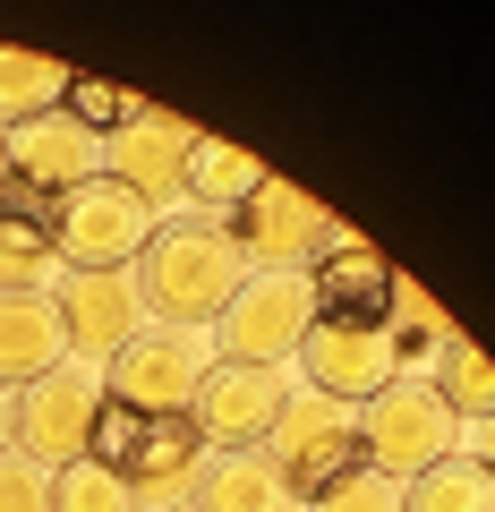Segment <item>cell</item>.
Here are the masks:
<instances>
[{"label": "cell", "instance_id": "cell-1", "mask_svg": "<svg viewBox=\"0 0 495 512\" xmlns=\"http://www.w3.org/2000/svg\"><path fill=\"white\" fill-rule=\"evenodd\" d=\"M137 282V308L154 325H180V333H214V316L231 308V291L248 282V256L231 248L222 222H163L146 239V256L129 265Z\"/></svg>", "mask_w": 495, "mask_h": 512}, {"label": "cell", "instance_id": "cell-2", "mask_svg": "<svg viewBox=\"0 0 495 512\" xmlns=\"http://www.w3.org/2000/svg\"><path fill=\"white\" fill-rule=\"evenodd\" d=\"M86 461H103L111 478H129L137 504H180L188 478H197L205 461V436L188 410H129V402H111L94 410V436H86Z\"/></svg>", "mask_w": 495, "mask_h": 512}, {"label": "cell", "instance_id": "cell-3", "mask_svg": "<svg viewBox=\"0 0 495 512\" xmlns=\"http://www.w3.org/2000/svg\"><path fill=\"white\" fill-rule=\"evenodd\" d=\"M154 231H163V205L129 197L120 180H86V188H69V197H52L60 274H129Z\"/></svg>", "mask_w": 495, "mask_h": 512}, {"label": "cell", "instance_id": "cell-4", "mask_svg": "<svg viewBox=\"0 0 495 512\" xmlns=\"http://www.w3.org/2000/svg\"><path fill=\"white\" fill-rule=\"evenodd\" d=\"M461 453V419L444 410V393L427 376H393L385 393L359 402V461L385 478H419L427 461Z\"/></svg>", "mask_w": 495, "mask_h": 512}, {"label": "cell", "instance_id": "cell-5", "mask_svg": "<svg viewBox=\"0 0 495 512\" xmlns=\"http://www.w3.org/2000/svg\"><path fill=\"white\" fill-rule=\"evenodd\" d=\"M316 325V299H308V274H248L231 291V308L214 316V359H248V367H291V350L308 342Z\"/></svg>", "mask_w": 495, "mask_h": 512}, {"label": "cell", "instance_id": "cell-6", "mask_svg": "<svg viewBox=\"0 0 495 512\" xmlns=\"http://www.w3.org/2000/svg\"><path fill=\"white\" fill-rule=\"evenodd\" d=\"M222 231H231V248L248 256L257 274H308L316 256H325L333 239H342V222H333L325 205L308 197V188H291V180H265L257 197L239 205L231 222H222Z\"/></svg>", "mask_w": 495, "mask_h": 512}, {"label": "cell", "instance_id": "cell-7", "mask_svg": "<svg viewBox=\"0 0 495 512\" xmlns=\"http://www.w3.org/2000/svg\"><path fill=\"white\" fill-rule=\"evenodd\" d=\"M94 410H103V367H94V359H60L52 376L18 384V453L35 461V470H69V461H86Z\"/></svg>", "mask_w": 495, "mask_h": 512}, {"label": "cell", "instance_id": "cell-8", "mask_svg": "<svg viewBox=\"0 0 495 512\" xmlns=\"http://www.w3.org/2000/svg\"><path fill=\"white\" fill-rule=\"evenodd\" d=\"M265 461L291 478L299 504L325 495L333 478L359 470V410H350V402H325V393H291L282 419H274V436H265Z\"/></svg>", "mask_w": 495, "mask_h": 512}, {"label": "cell", "instance_id": "cell-9", "mask_svg": "<svg viewBox=\"0 0 495 512\" xmlns=\"http://www.w3.org/2000/svg\"><path fill=\"white\" fill-rule=\"evenodd\" d=\"M282 402H291V367H248V359H214L205 384L188 393V419L214 453H265Z\"/></svg>", "mask_w": 495, "mask_h": 512}, {"label": "cell", "instance_id": "cell-10", "mask_svg": "<svg viewBox=\"0 0 495 512\" xmlns=\"http://www.w3.org/2000/svg\"><path fill=\"white\" fill-rule=\"evenodd\" d=\"M214 367V342L205 333H180V325H137L129 342L103 359V393L129 410H188V393L205 384Z\"/></svg>", "mask_w": 495, "mask_h": 512}, {"label": "cell", "instance_id": "cell-11", "mask_svg": "<svg viewBox=\"0 0 495 512\" xmlns=\"http://www.w3.org/2000/svg\"><path fill=\"white\" fill-rule=\"evenodd\" d=\"M0 154H9V180L26 188V197H69V188L103 180V137L94 128H77L69 111H35V120L0 128Z\"/></svg>", "mask_w": 495, "mask_h": 512}, {"label": "cell", "instance_id": "cell-12", "mask_svg": "<svg viewBox=\"0 0 495 512\" xmlns=\"http://www.w3.org/2000/svg\"><path fill=\"white\" fill-rule=\"evenodd\" d=\"M291 359H299V376H308V393L350 402V410L402 376V350H393L385 325H308V342H299Z\"/></svg>", "mask_w": 495, "mask_h": 512}, {"label": "cell", "instance_id": "cell-13", "mask_svg": "<svg viewBox=\"0 0 495 512\" xmlns=\"http://www.w3.org/2000/svg\"><path fill=\"white\" fill-rule=\"evenodd\" d=\"M52 308H60V333H69V359H94V367L146 325L129 274H60L52 282Z\"/></svg>", "mask_w": 495, "mask_h": 512}, {"label": "cell", "instance_id": "cell-14", "mask_svg": "<svg viewBox=\"0 0 495 512\" xmlns=\"http://www.w3.org/2000/svg\"><path fill=\"white\" fill-rule=\"evenodd\" d=\"M393 265L367 239H333L325 256L308 265V299H316V325H385L393 316Z\"/></svg>", "mask_w": 495, "mask_h": 512}, {"label": "cell", "instance_id": "cell-15", "mask_svg": "<svg viewBox=\"0 0 495 512\" xmlns=\"http://www.w3.org/2000/svg\"><path fill=\"white\" fill-rule=\"evenodd\" d=\"M188 146L197 128L171 120V111H137L120 137H103V180H120L129 197H180V171H188Z\"/></svg>", "mask_w": 495, "mask_h": 512}, {"label": "cell", "instance_id": "cell-16", "mask_svg": "<svg viewBox=\"0 0 495 512\" xmlns=\"http://www.w3.org/2000/svg\"><path fill=\"white\" fill-rule=\"evenodd\" d=\"M60 359H69V333H60L52 291H0V384L18 393V384L52 376Z\"/></svg>", "mask_w": 495, "mask_h": 512}, {"label": "cell", "instance_id": "cell-17", "mask_svg": "<svg viewBox=\"0 0 495 512\" xmlns=\"http://www.w3.org/2000/svg\"><path fill=\"white\" fill-rule=\"evenodd\" d=\"M188 512H299V495L265 453H214L188 478Z\"/></svg>", "mask_w": 495, "mask_h": 512}, {"label": "cell", "instance_id": "cell-18", "mask_svg": "<svg viewBox=\"0 0 495 512\" xmlns=\"http://www.w3.org/2000/svg\"><path fill=\"white\" fill-rule=\"evenodd\" d=\"M265 180H274V171H265L248 146H231V137H205V128H197V146H188V171H180V197L231 222L239 205L265 188Z\"/></svg>", "mask_w": 495, "mask_h": 512}, {"label": "cell", "instance_id": "cell-19", "mask_svg": "<svg viewBox=\"0 0 495 512\" xmlns=\"http://www.w3.org/2000/svg\"><path fill=\"white\" fill-rule=\"evenodd\" d=\"M52 274H60V256H52V205L26 197V188L9 180V197H0V291H43Z\"/></svg>", "mask_w": 495, "mask_h": 512}, {"label": "cell", "instance_id": "cell-20", "mask_svg": "<svg viewBox=\"0 0 495 512\" xmlns=\"http://www.w3.org/2000/svg\"><path fill=\"white\" fill-rule=\"evenodd\" d=\"M402 512H495V461L444 453L419 478H402Z\"/></svg>", "mask_w": 495, "mask_h": 512}, {"label": "cell", "instance_id": "cell-21", "mask_svg": "<svg viewBox=\"0 0 495 512\" xmlns=\"http://www.w3.org/2000/svg\"><path fill=\"white\" fill-rule=\"evenodd\" d=\"M60 94H69V60L9 52V43H0V128L35 120V111H60Z\"/></svg>", "mask_w": 495, "mask_h": 512}, {"label": "cell", "instance_id": "cell-22", "mask_svg": "<svg viewBox=\"0 0 495 512\" xmlns=\"http://www.w3.org/2000/svg\"><path fill=\"white\" fill-rule=\"evenodd\" d=\"M427 384L444 393V410H453L461 427L495 410V376H487V359H478V342H444L436 359H427Z\"/></svg>", "mask_w": 495, "mask_h": 512}, {"label": "cell", "instance_id": "cell-23", "mask_svg": "<svg viewBox=\"0 0 495 512\" xmlns=\"http://www.w3.org/2000/svg\"><path fill=\"white\" fill-rule=\"evenodd\" d=\"M52 512H137L129 478H111L103 461H69V470H52Z\"/></svg>", "mask_w": 495, "mask_h": 512}, {"label": "cell", "instance_id": "cell-24", "mask_svg": "<svg viewBox=\"0 0 495 512\" xmlns=\"http://www.w3.org/2000/svg\"><path fill=\"white\" fill-rule=\"evenodd\" d=\"M60 111H69L77 128H94V137H120V128H129L146 103H137L129 86H103V77H77V69H69V94H60Z\"/></svg>", "mask_w": 495, "mask_h": 512}, {"label": "cell", "instance_id": "cell-25", "mask_svg": "<svg viewBox=\"0 0 495 512\" xmlns=\"http://www.w3.org/2000/svg\"><path fill=\"white\" fill-rule=\"evenodd\" d=\"M308 512H402V478H385V470H350V478H333L325 495H308Z\"/></svg>", "mask_w": 495, "mask_h": 512}, {"label": "cell", "instance_id": "cell-26", "mask_svg": "<svg viewBox=\"0 0 495 512\" xmlns=\"http://www.w3.org/2000/svg\"><path fill=\"white\" fill-rule=\"evenodd\" d=\"M52 470H35L26 453H0V512H52Z\"/></svg>", "mask_w": 495, "mask_h": 512}, {"label": "cell", "instance_id": "cell-27", "mask_svg": "<svg viewBox=\"0 0 495 512\" xmlns=\"http://www.w3.org/2000/svg\"><path fill=\"white\" fill-rule=\"evenodd\" d=\"M0 453H18V393L0 384Z\"/></svg>", "mask_w": 495, "mask_h": 512}, {"label": "cell", "instance_id": "cell-28", "mask_svg": "<svg viewBox=\"0 0 495 512\" xmlns=\"http://www.w3.org/2000/svg\"><path fill=\"white\" fill-rule=\"evenodd\" d=\"M137 512H188V504H137Z\"/></svg>", "mask_w": 495, "mask_h": 512}, {"label": "cell", "instance_id": "cell-29", "mask_svg": "<svg viewBox=\"0 0 495 512\" xmlns=\"http://www.w3.org/2000/svg\"><path fill=\"white\" fill-rule=\"evenodd\" d=\"M0 197H9V154H0Z\"/></svg>", "mask_w": 495, "mask_h": 512}]
</instances>
